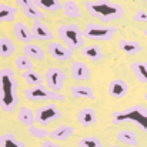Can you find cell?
I'll return each mask as SVG.
<instances>
[{"mask_svg":"<svg viewBox=\"0 0 147 147\" xmlns=\"http://www.w3.org/2000/svg\"><path fill=\"white\" fill-rule=\"evenodd\" d=\"M19 82L11 69L0 70V104L4 113H13L19 106Z\"/></svg>","mask_w":147,"mask_h":147,"instance_id":"6da1fadb","label":"cell"},{"mask_svg":"<svg viewBox=\"0 0 147 147\" xmlns=\"http://www.w3.org/2000/svg\"><path fill=\"white\" fill-rule=\"evenodd\" d=\"M84 9L90 16L104 23L120 20L124 16L123 6L119 3H113L110 0H87L84 1Z\"/></svg>","mask_w":147,"mask_h":147,"instance_id":"7a4b0ae2","label":"cell"},{"mask_svg":"<svg viewBox=\"0 0 147 147\" xmlns=\"http://www.w3.org/2000/svg\"><path fill=\"white\" fill-rule=\"evenodd\" d=\"M111 123H133L142 131H147V107L143 104H134L123 110H116L111 113Z\"/></svg>","mask_w":147,"mask_h":147,"instance_id":"3957f363","label":"cell"},{"mask_svg":"<svg viewBox=\"0 0 147 147\" xmlns=\"http://www.w3.org/2000/svg\"><path fill=\"white\" fill-rule=\"evenodd\" d=\"M57 37L60 39V42L63 45H66L70 50H77L83 49L86 45V37L83 30H80V27L77 24H60L57 27Z\"/></svg>","mask_w":147,"mask_h":147,"instance_id":"277c9868","label":"cell"},{"mask_svg":"<svg viewBox=\"0 0 147 147\" xmlns=\"http://www.w3.org/2000/svg\"><path fill=\"white\" fill-rule=\"evenodd\" d=\"M84 37L92 42H110L117 33L116 26H104L98 23H87L83 29Z\"/></svg>","mask_w":147,"mask_h":147,"instance_id":"5b68a950","label":"cell"},{"mask_svg":"<svg viewBox=\"0 0 147 147\" xmlns=\"http://www.w3.org/2000/svg\"><path fill=\"white\" fill-rule=\"evenodd\" d=\"M24 97L27 101H64L66 96L64 94H60V93H56L53 90H50L45 86H40V87H27L24 89Z\"/></svg>","mask_w":147,"mask_h":147,"instance_id":"8992f818","label":"cell"},{"mask_svg":"<svg viewBox=\"0 0 147 147\" xmlns=\"http://www.w3.org/2000/svg\"><path fill=\"white\" fill-rule=\"evenodd\" d=\"M59 119H61V111L54 103H46L36 109V121L43 127Z\"/></svg>","mask_w":147,"mask_h":147,"instance_id":"52a82bcc","label":"cell"},{"mask_svg":"<svg viewBox=\"0 0 147 147\" xmlns=\"http://www.w3.org/2000/svg\"><path fill=\"white\" fill-rule=\"evenodd\" d=\"M66 73L59 69V67H54L51 66L46 70L45 73V82H46V86L47 89L56 92V93H60L64 87V82H66Z\"/></svg>","mask_w":147,"mask_h":147,"instance_id":"ba28073f","label":"cell"},{"mask_svg":"<svg viewBox=\"0 0 147 147\" xmlns=\"http://www.w3.org/2000/svg\"><path fill=\"white\" fill-rule=\"evenodd\" d=\"M47 53L54 60H60V61H67L73 57V50H70L66 45L57 40L47 43Z\"/></svg>","mask_w":147,"mask_h":147,"instance_id":"9c48e42d","label":"cell"},{"mask_svg":"<svg viewBox=\"0 0 147 147\" xmlns=\"http://www.w3.org/2000/svg\"><path fill=\"white\" fill-rule=\"evenodd\" d=\"M16 3H17V7L22 10V13L26 16V17H29V19H32L33 22L34 20H42V19H45V11H42L37 6H36V3H34V0H16Z\"/></svg>","mask_w":147,"mask_h":147,"instance_id":"30bf717a","label":"cell"},{"mask_svg":"<svg viewBox=\"0 0 147 147\" xmlns=\"http://www.w3.org/2000/svg\"><path fill=\"white\" fill-rule=\"evenodd\" d=\"M32 29V34H33V39L34 40H39V42H53L54 40V33L50 30L49 27L42 23L40 20H34L30 26Z\"/></svg>","mask_w":147,"mask_h":147,"instance_id":"8fae6325","label":"cell"},{"mask_svg":"<svg viewBox=\"0 0 147 147\" xmlns=\"http://www.w3.org/2000/svg\"><path fill=\"white\" fill-rule=\"evenodd\" d=\"M129 93V84L121 79H113L107 86V94L111 98H123Z\"/></svg>","mask_w":147,"mask_h":147,"instance_id":"7c38bea8","label":"cell"},{"mask_svg":"<svg viewBox=\"0 0 147 147\" xmlns=\"http://www.w3.org/2000/svg\"><path fill=\"white\" fill-rule=\"evenodd\" d=\"M13 34H14V37L20 42V43H24V45H29V43H32V40H34L33 39V34H32V29L27 26V24H24L23 22H16L14 24H13Z\"/></svg>","mask_w":147,"mask_h":147,"instance_id":"4fadbf2b","label":"cell"},{"mask_svg":"<svg viewBox=\"0 0 147 147\" xmlns=\"http://www.w3.org/2000/svg\"><path fill=\"white\" fill-rule=\"evenodd\" d=\"M70 74L77 82H86L90 79V69L86 63L80 60H74L70 66Z\"/></svg>","mask_w":147,"mask_h":147,"instance_id":"5bb4252c","label":"cell"},{"mask_svg":"<svg viewBox=\"0 0 147 147\" xmlns=\"http://www.w3.org/2000/svg\"><path fill=\"white\" fill-rule=\"evenodd\" d=\"M77 121L82 127H90L97 121V114L92 107H83L77 111Z\"/></svg>","mask_w":147,"mask_h":147,"instance_id":"9a60e30c","label":"cell"},{"mask_svg":"<svg viewBox=\"0 0 147 147\" xmlns=\"http://www.w3.org/2000/svg\"><path fill=\"white\" fill-rule=\"evenodd\" d=\"M73 134H74V127L73 126L60 124V126H57L56 129H53L50 131V139L51 140H57V142H64Z\"/></svg>","mask_w":147,"mask_h":147,"instance_id":"2e32d148","label":"cell"},{"mask_svg":"<svg viewBox=\"0 0 147 147\" xmlns=\"http://www.w3.org/2000/svg\"><path fill=\"white\" fill-rule=\"evenodd\" d=\"M119 50L121 53H126L129 56H134L137 53L143 51V46L137 42V40H131V39H121L119 42Z\"/></svg>","mask_w":147,"mask_h":147,"instance_id":"e0dca14e","label":"cell"},{"mask_svg":"<svg viewBox=\"0 0 147 147\" xmlns=\"http://www.w3.org/2000/svg\"><path fill=\"white\" fill-rule=\"evenodd\" d=\"M70 93L74 98H86V100H94L96 94L94 90L84 84H74L70 87Z\"/></svg>","mask_w":147,"mask_h":147,"instance_id":"ac0fdd59","label":"cell"},{"mask_svg":"<svg viewBox=\"0 0 147 147\" xmlns=\"http://www.w3.org/2000/svg\"><path fill=\"white\" fill-rule=\"evenodd\" d=\"M16 117H17L19 123H22L23 126H27V129L32 127V126H34L36 114H34L29 107H26V106H20V107H19Z\"/></svg>","mask_w":147,"mask_h":147,"instance_id":"d6986e66","label":"cell"},{"mask_svg":"<svg viewBox=\"0 0 147 147\" xmlns=\"http://www.w3.org/2000/svg\"><path fill=\"white\" fill-rule=\"evenodd\" d=\"M19 7L7 4V3H1L0 4V22L1 23H11L16 19Z\"/></svg>","mask_w":147,"mask_h":147,"instance_id":"ffe728a7","label":"cell"},{"mask_svg":"<svg viewBox=\"0 0 147 147\" xmlns=\"http://www.w3.org/2000/svg\"><path fill=\"white\" fill-rule=\"evenodd\" d=\"M80 54L84 56L86 59L92 60V61H100L103 59V51L100 49V46L96 45V43L84 46L83 49H80Z\"/></svg>","mask_w":147,"mask_h":147,"instance_id":"44dd1931","label":"cell"},{"mask_svg":"<svg viewBox=\"0 0 147 147\" xmlns=\"http://www.w3.org/2000/svg\"><path fill=\"white\" fill-rule=\"evenodd\" d=\"M20 77L23 79L24 83H27L30 87H40L43 86V77L39 74V71L36 70H29V71H23L20 73Z\"/></svg>","mask_w":147,"mask_h":147,"instance_id":"7402d4cb","label":"cell"},{"mask_svg":"<svg viewBox=\"0 0 147 147\" xmlns=\"http://www.w3.org/2000/svg\"><path fill=\"white\" fill-rule=\"evenodd\" d=\"M116 140L119 143H123L126 146H137V136L133 130H129V129H124V130H120L117 131L116 134Z\"/></svg>","mask_w":147,"mask_h":147,"instance_id":"603a6c76","label":"cell"},{"mask_svg":"<svg viewBox=\"0 0 147 147\" xmlns=\"http://www.w3.org/2000/svg\"><path fill=\"white\" fill-rule=\"evenodd\" d=\"M34 3L42 11L56 13L59 10H63L61 0H34Z\"/></svg>","mask_w":147,"mask_h":147,"instance_id":"cb8c5ba5","label":"cell"},{"mask_svg":"<svg viewBox=\"0 0 147 147\" xmlns=\"http://www.w3.org/2000/svg\"><path fill=\"white\" fill-rule=\"evenodd\" d=\"M23 54H26L27 57H30L32 60H43L45 59V50L42 49V46L36 45V43H29L24 45L23 47Z\"/></svg>","mask_w":147,"mask_h":147,"instance_id":"d4e9b609","label":"cell"},{"mask_svg":"<svg viewBox=\"0 0 147 147\" xmlns=\"http://www.w3.org/2000/svg\"><path fill=\"white\" fill-rule=\"evenodd\" d=\"M130 69L134 77L140 83H147V63L144 61H133L130 63Z\"/></svg>","mask_w":147,"mask_h":147,"instance_id":"484cf974","label":"cell"},{"mask_svg":"<svg viewBox=\"0 0 147 147\" xmlns=\"http://www.w3.org/2000/svg\"><path fill=\"white\" fill-rule=\"evenodd\" d=\"M63 13L69 19H79L82 16L80 7H79V4L74 0H66V1H63Z\"/></svg>","mask_w":147,"mask_h":147,"instance_id":"4316f807","label":"cell"},{"mask_svg":"<svg viewBox=\"0 0 147 147\" xmlns=\"http://www.w3.org/2000/svg\"><path fill=\"white\" fill-rule=\"evenodd\" d=\"M0 147H26L13 133H3L0 136Z\"/></svg>","mask_w":147,"mask_h":147,"instance_id":"83f0119b","label":"cell"},{"mask_svg":"<svg viewBox=\"0 0 147 147\" xmlns=\"http://www.w3.org/2000/svg\"><path fill=\"white\" fill-rule=\"evenodd\" d=\"M14 43L11 42V39L10 37H6V36H3L1 39H0V56L3 57V59H7V57H10L13 53H14Z\"/></svg>","mask_w":147,"mask_h":147,"instance_id":"f1b7e54d","label":"cell"},{"mask_svg":"<svg viewBox=\"0 0 147 147\" xmlns=\"http://www.w3.org/2000/svg\"><path fill=\"white\" fill-rule=\"evenodd\" d=\"M14 66L17 70H20L22 73L23 71H29V70H34L33 69V61L30 57H27L26 54H20L14 59Z\"/></svg>","mask_w":147,"mask_h":147,"instance_id":"f546056e","label":"cell"},{"mask_svg":"<svg viewBox=\"0 0 147 147\" xmlns=\"http://www.w3.org/2000/svg\"><path fill=\"white\" fill-rule=\"evenodd\" d=\"M77 147H103V143L96 136H84L77 140Z\"/></svg>","mask_w":147,"mask_h":147,"instance_id":"4dcf8cb0","label":"cell"},{"mask_svg":"<svg viewBox=\"0 0 147 147\" xmlns=\"http://www.w3.org/2000/svg\"><path fill=\"white\" fill-rule=\"evenodd\" d=\"M29 130V134L34 139H46L50 137V131H47L43 126H32L27 129Z\"/></svg>","mask_w":147,"mask_h":147,"instance_id":"1f68e13d","label":"cell"},{"mask_svg":"<svg viewBox=\"0 0 147 147\" xmlns=\"http://www.w3.org/2000/svg\"><path fill=\"white\" fill-rule=\"evenodd\" d=\"M133 20L142 22V23H147V11L146 10H137V11L133 14Z\"/></svg>","mask_w":147,"mask_h":147,"instance_id":"d6a6232c","label":"cell"},{"mask_svg":"<svg viewBox=\"0 0 147 147\" xmlns=\"http://www.w3.org/2000/svg\"><path fill=\"white\" fill-rule=\"evenodd\" d=\"M39 147H61L60 144H57L56 142H53V140H43L42 142V144Z\"/></svg>","mask_w":147,"mask_h":147,"instance_id":"836d02e7","label":"cell"},{"mask_svg":"<svg viewBox=\"0 0 147 147\" xmlns=\"http://www.w3.org/2000/svg\"><path fill=\"white\" fill-rule=\"evenodd\" d=\"M144 100H146V101H147V90H146V92H144Z\"/></svg>","mask_w":147,"mask_h":147,"instance_id":"e575fe53","label":"cell"},{"mask_svg":"<svg viewBox=\"0 0 147 147\" xmlns=\"http://www.w3.org/2000/svg\"><path fill=\"white\" fill-rule=\"evenodd\" d=\"M143 34H144V36L147 37V30H143Z\"/></svg>","mask_w":147,"mask_h":147,"instance_id":"d590c367","label":"cell"},{"mask_svg":"<svg viewBox=\"0 0 147 147\" xmlns=\"http://www.w3.org/2000/svg\"><path fill=\"white\" fill-rule=\"evenodd\" d=\"M109 147H120V146H117V144H111V146H109Z\"/></svg>","mask_w":147,"mask_h":147,"instance_id":"8d00e7d4","label":"cell"},{"mask_svg":"<svg viewBox=\"0 0 147 147\" xmlns=\"http://www.w3.org/2000/svg\"><path fill=\"white\" fill-rule=\"evenodd\" d=\"M144 1H146V3H147V0H144Z\"/></svg>","mask_w":147,"mask_h":147,"instance_id":"74e56055","label":"cell"}]
</instances>
